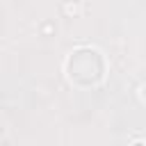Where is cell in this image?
<instances>
[{
	"label": "cell",
	"instance_id": "cell-1",
	"mask_svg": "<svg viewBox=\"0 0 146 146\" xmlns=\"http://www.w3.org/2000/svg\"><path fill=\"white\" fill-rule=\"evenodd\" d=\"M135 146H144V144H141V141H137V144H135Z\"/></svg>",
	"mask_w": 146,
	"mask_h": 146
}]
</instances>
